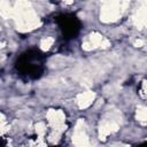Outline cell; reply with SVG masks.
<instances>
[{"mask_svg": "<svg viewBox=\"0 0 147 147\" xmlns=\"http://www.w3.org/2000/svg\"><path fill=\"white\" fill-rule=\"evenodd\" d=\"M45 60L46 55L41 51L31 48L17 57L15 62V70L25 79H39L45 71Z\"/></svg>", "mask_w": 147, "mask_h": 147, "instance_id": "6da1fadb", "label": "cell"}, {"mask_svg": "<svg viewBox=\"0 0 147 147\" xmlns=\"http://www.w3.org/2000/svg\"><path fill=\"white\" fill-rule=\"evenodd\" d=\"M56 24L59 25L62 36L64 37V39H74L78 36V33L80 32V28H82V23L78 20V17L74 14H62L59 15L55 18Z\"/></svg>", "mask_w": 147, "mask_h": 147, "instance_id": "7a4b0ae2", "label": "cell"}, {"mask_svg": "<svg viewBox=\"0 0 147 147\" xmlns=\"http://www.w3.org/2000/svg\"><path fill=\"white\" fill-rule=\"evenodd\" d=\"M144 145H147V142H144Z\"/></svg>", "mask_w": 147, "mask_h": 147, "instance_id": "3957f363", "label": "cell"}]
</instances>
